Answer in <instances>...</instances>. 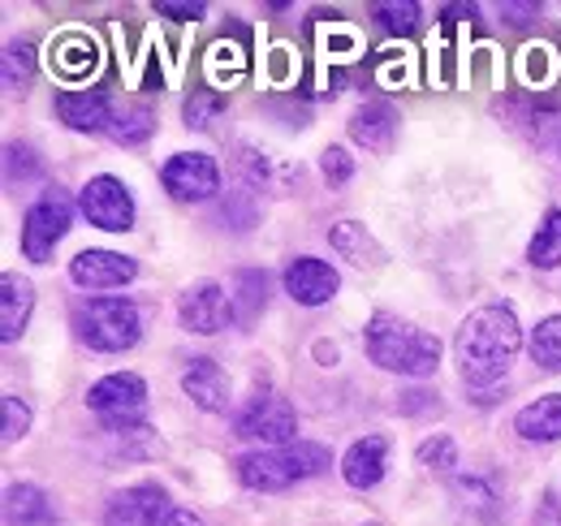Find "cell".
I'll list each match as a JSON object with an SVG mask.
<instances>
[{
  "label": "cell",
  "mask_w": 561,
  "mask_h": 526,
  "mask_svg": "<svg viewBox=\"0 0 561 526\" xmlns=\"http://www.w3.org/2000/svg\"><path fill=\"white\" fill-rule=\"evenodd\" d=\"M514 427H518L523 441H561V393L523 405Z\"/></svg>",
  "instance_id": "cell-19"
},
{
  "label": "cell",
  "mask_w": 561,
  "mask_h": 526,
  "mask_svg": "<svg viewBox=\"0 0 561 526\" xmlns=\"http://www.w3.org/2000/svg\"><path fill=\"white\" fill-rule=\"evenodd\" d=\"M70 220H73L70 195H66L61 186L44 191L39 203H35V207L26 211V220H22V255L35 263H44L53 251H57V242L66 238Z\"/></svg>",
  "instance_id": "cell-5"
},
{
  "label": "cell",
  "mask_w": 561,
  "mask_h": 526,
  "mask_svg": "<svg viewBox=\"0 0 561 526\" xmlns=\"http://www.w3.org/2000/svg\"><path fill=\"white\" fill-rule=\"evenodd\" d=\"M53 69H61L66 78H78V73L95 69V44L82 39V35H66L57 44V53H53Z\"/></svg>",
  "instance_id": "cell-22"
},
{
  "label": "cell",
  "mask_w": 561,
  "mask_h": 526,
  "mask_svg": "<svg viewBox=\"0 0 561 526\" xmlns=\"http://www.w3.org/2000/svg\"><path fill=\"white\" fill-rule=\"evenodd\" d=\"M182 389H186V397H195V405H204L211 414L229 410V380H225V371H220L211 358H195V363L186 367Z\"/></svg>",
  "instance_id": "cell-16"
},
{
  "label": "cell",
  "mask_w": 561,
  "mask_h": 526,
  "mask_svg": "<svg viewBox=\"0 0 561 526\" xmlns=\"http://www.w3.org/2000/svg\"><path fill=\"white\" fill-rule=\"evenodd\" d=\"M164 191L182 203H199L220 191V173H216V160L204 151H178L169 164H164Z\"/></svg>",
  "instance_id": "cell-9"
},
{
  "label": "cell",
  "mask_w": 561,
  "mask_h": 526,
  "mask_svg": "<svg viewBox=\"0 0 561 526\" xmlns=\"http://www.w3.org/2000/svg\"><path fill=\"white\" fill-rule=\"evenodd\" d=\"M320 169H324V178H329L333 186H342V182H351L354 160L346 156V147H329V151L320 156Z\"/></svg>",
  "instance_id": "cell-30"
},
{
  "label": "cell",
  "mask_w": 561,
  "mask_h": 526,
  "mask_svg": "<svg viewBox=\"0 0 561 526\" xmlns=\"http://www.w3.org/2000/svg\"><path fill=\"white\" fill-rule=\"evenodd\" d=\"M57 113H61V122L73 126V130H104V126H113L108 95L104 91H66L57 100Z\"/></svg>",
  "instance_id": "cell-17"
},
{
  "label": "cell",
  "mask_w": 561,
  "mask_h": 526,
  "mask_svg": "<svg viewBox=\"0 0 561 526\" xmlns=\"http://www.w3.org/2000/svg\"><path fill=\"white\" fill-rule=\"evenodd\" d=\"M78 336L100 354H122L142 336V316L130 298H91L73 316Z\"/></svg>",
  "instance_id": "cell-4"
},
{
  "label": "cell",
  "mask_w": 561,
  "mask_h": 526,
  "mask_svg": "<svg viewBox=\"0 0 561 526\" xmlns=\"http://www.w3.org/2000/svg\"><path fill=\"white\" fill-rule=\"evenodd\" d=\"M78 207L95 229H108V233H126L135 225V198L117 178H91L78 195Z\"/></svg>",
  "instance_id": "cell-8"
},
{
  "label": "cell",
  "mask_w": 561,
  "mask_h": 526,
  "mask_svg": "<svg viewBox=\"0 0 561 526\" xmlns=\"http://www.w3.org/2000/svg\"><path fill=\"white\" fill-rule=\"evenodd\" d=\"M333 466V454L324 445H311V441H294V445H280V449H255V454H242L238 458V474L247 488L255 492H280L298 479H311L320 470Z\"/></svg>",
  "instance_id": "cell-3"
},
{
  "label": "cell",
  "mask_w": 561,
  "mask_h": 526,
  "mask_svg": "<svg viewBox=\"0 0 561 526\" xmlns=\"http://www.w3.org/2000/svg\"><path fill=\"white\" fill-rule=\"evenodd\" d=\"M216 113H220V100L208 95V91H195V95L186 100V126H208Z\"/></svg>",
  "instance_id": "cell-31"
},
{
  "label": "cell",
  "mask_w": 561,
  "mask_h": 526,
  "mask_svg": "<svg viewBox=\"0 0 561 526\" xmlns=\"http://www.w3.org/2000/svg\"><path fill=\"white\" fill-rule=\"evenodd\" d=\"M329 242L346 255L351 263L358 267H367V263H380V251H376V242L367 238V229L358 225V220H342V225H333L329 229Z\"/></svg>",
  "instance_id": "cell-21"
},
{
  "label": "cell",
  "mask_w": 561,
  "mask_h": 526,
  "mask_svg": "<svg viewBox=\"0 0 561 526\" xmlns=\"http://www.w3.org/2000/svg\"><path fill=\"white\" fill-rule=\"evenodd\" d=\"M527 260L536 263V267H558V263H561V211H558V207L545 216L540 233L531 238V251H527Z\"/></svg>",
  "instance_id": "cell-23"
},
{
  "label": "cell",
  "mask_w": 561,
  "mask_h": 526,
  "mask_svg": "<svg viewBox=\"0 0 561 526\" xmlns=\"http://www.w3.org/2000/svg\"><path fill=\"white\" fill-rule=\"evenodd\" d=\"M531 358L549 371H561V316H549L540 329L531 332Z\"/></svg>",
  "instance_id": "cell-24"
},
{
  "label": "cell",
  "mask_w": 561,
  "mask_h": 526,
  "mask_svg": "<svg viewBox=\"0 0 561 526\" xmlns=\"http://www.w3.org/2000/svg\"><path fill=\"white\" fill-rule=\"evenodd\" d=\"M285 294L294 302H302V307H320V302H329L337 294V272L324 260L302 255V260H294L285 267Z\"/></svg>",
  "instance_id": "cell-13"
},
{
  "label": "cell",
  "mask_w": 561,
  "mask_h": 526,
  "mask_svg": "<svg viewBox=\"0 0 561 526\" xmlns=\"http://www.w3.org/2000/svg\"><path fill=\"white\" fill-rule=\"evenodd\" d=\"M178 316H182V324H186L191 332L211 336V332H220L225 324H233L238 307H233V294H225V285L204 281V285H195V289H186V294H182Z\"/></svg>",
  "instance_id": "cell-10"
},
{
  "label": "cell",
  "mask_w": 561,
  "mask_h": 526,
  "mask_svg": "<svg viewBox=\"0 0 561 526\" xmlns=\"http://www.w3.org/2000/svg\"><path fill=\"white\" fill-rule=\"evenodd\" d=\"M135 272H139V263L117 255V251H82L70 263L73 285H82V289H117V285L135 281Z\"/></svg>",
  "instance_id": "cell-12"
},
{
  "label": "cell",
  "mask_w": 561,
  "mask_h": 526,
  "mask_svg": "<svg viewBox=\"0 0 561 526\" xmlns=\"http://www.w3.org/2000/svg\"><path fill=\"white\" fill-rule=\"evenodd\" d=\"M87 405L113 427V432H135L147 410V385L130 371H117V376H104L100 385H91Z\"/></svg>",
  "instance_id": "cell-7"
},
{
  "label": "cell",
  "mask_w": 561,
  "mask_h": 526,
  "mask_svg": "<svg viewBox=\"0 0 561 526\" xmlns=\"http://www.w3.org/2000/svg\"><path fill=\"white\" fill-rule=\"evenodd\" d=\"M376 18H380L385 31L407 35V31L420 26V4L415 0H385V4H376Z\"/></svg>",
  "instance_id": "cell-25"
},
{
  "label": "cell",
  "mask_w": 561,
  "mask_h": 526,
  "mask_svg": "<svg viewBox=\"0 0 561 526\" xmlns=\"http://www.w3.org/2000/svg\"><path fill=\"white\" fill-rule=\"evenodd\" d=\"M160 13H164V18H178V22H191V18H204V4H178V0H164Z\"/></svg>",
  "instance_id": "cell-32"
},
{
  "label": "cell",
  "mask_w": 561,
  "mask_h": 526,
  "mask_svg": "<svg viewBox=\"0 0 561 526\" xmlns=\"http://www.w3.org/2000/svg\"><path fill=\"white\" fill-rule=\"evenodd\" d=\"M233 427L242 441H260L264 449H280V445H294L298 419H294V405L280 393H255L238 410Z\"/></svg>",
  "instance_id": "cell-6"
},
{
  "label": "cell",
  "mask_w": 561,
  "mask_h": 526,
  "mask_svg": "<svg viewBox=\"0 0 561 526\" xmlns=\"http://www.w3.org/2000/svg\"><path fill=\"white\" fill-rule=\"evenodd\" d=\"M420 461L432 466V470H449V466H458V449H454L449 436H432V441L420 445Z\"/></svg>",
  "instance_id": "cell-28"
},
{
  "label": "cell",
  "mask_w": 561,
  "mask_h": 526,
  "mask_svg": "<svg viewBox=\"0 0 561 526\" xmlns=\"http://www.w3.org/2000/svg\"><path fill=\"white\" fill-rule=\"evenodd\" d=\"M26 427H31V405L22 397L4 393V441L13 445L18 436H26Z\"/></svg>",
  "instance_id": "cell-29"
},
{
  "label": "cell",
  "mask_w": 561,
  "mask_h": 526,
  "mask_svg": "<svg viewBox=\"0 0 561 526\" xmlns=\"http://www.w3.org/2000/svg\"><path fill=\"white\" fill-rule=\"evenodd\" d=\"M169 514H173V510H169V496H164L160 488L142 483V488H126V492H117V496L108 501L104 523L108 526H160V518H169Z\"/></svg>",
  "instance_id": "cell-11"
},
{
  "label": "cell",
  "mask_w": 561,
  "mask_h": 526,
  "mask_svg": "<svg viewBox=\"0 0 561 526\" xmlns=\"http://www.w3.org/2000/svg\"><path fill=\"white\" fill-rule=\"evenodd\" d=\"M113 138L117 142H126V147H135V142H142L147 134H151V108H130V113H122L113 126Z\"/></svg>",
  "instance_id": "cell-26"
},
{
  "label": "cell",
  "mask_w": 561,
  "mask_h": 526,
  "mask_svg": "<svg viewBox=\"0 0 561 526\" xmlns=\"http://www.w3.org/2000/svg\"><path fill=\"white\" fill-rule=\"evenodd\" d=\"M558 151H561V142H558Z\"/></svg>",
  "instance_id": "cell-36"
},
{
  "label": "cell",
  "mask_w": 561,
  "mask_h": 526,
  "mask_svg": "<svg viewBox=\"0 0 561 526\" xmlns=\"http://www.w3.org/2000/svg\"><path fill=\"white\" fill-rule=\"evenodd\" d=\"M527 53H531V82H536V69L549 73V61H553V57H549V48H527Z\"/></svg>",
  "instance_id": "cell-35"
},
{
  "label": "cell",
  "mask_w": 561,
  "mask_h": 526,
  "mask_svg": "<svg viewBox=\"0 0 561 526\" xmlns=\"http://www.w3.org/2000/svg\"><path fill=\"white\" fill-rule=\"evenodd\" d=\"M31 66H35L31 44H9V48H4V87L18 91V87L31 78Z\"/></svg>",
  "instance_id": "cell-27"
},
{
  "label": "cell",
  "mask_w": 561,
  "mask_h": 526,
  "mask_svg": "<svg viewBox=\"0 0 561 526\" xmlns=\"http://www.w3.org/2000/svg\"><path fill=\"white\" fill-rule=\"evenodd\" d=\"M164 526H204V518H195V510H173Z\"/></svg>",
  "instance_id": "cell-34"
},
{
  "label": "cell",
  "mask_w": 561,
  "mask_h": 526,
  "mask_svg": "<svg viewBox=\"0 0 561 526\" xmlns=\"http://www.w3.org/2000/svg\"><path fill=\"white\" fill-rule=\"evenodd\" d=\"M367 354H371V363H380L385 371H402V376H411V380H423V376H432L436 371V363H440V341L432 336V332L415 329V324H407V320H398V316H389V311H380V316H371L367 320Z\"/></svg>",
  "instance_id": "cell-2"
},
{
  "label": "cell",
  "mask_w": 561,
  "mask_h": 526,
  "mask_svg": "<svg viewBox=\"0 0 561 526\" xmlns=\"http://www.w3.org/2000/svg\"><path fill=\"white\" fill-rule=\"evenodd\" d=\"M385 466H389V441L385 436H363V441H354L351 449H346L342 474H346L351 488L367 492V488H376L385 479Z\"/></svg>",
  "instance_id": "cell-14"
},
{
  "label": "cell",
  "mask_w": 561,
  "mask_h": 526,
  "mask_svg": "<svg viewBox=\"0 0 561 526\" xmlns=\"http://www.w3.org/2000/svg\"><path fill=\"white\" fill-rule=\"evenodd\" d=\"M351 134H354V142H363V147H371V151H385V147L393 142V134H398V117H393V108H385V104H363V108L354 113Z\"/></svg>",
  "instance_id": "cell-20"
},
{
  "label": "cell",
  "mask_w": 561,
  "mask_h": 526,
  "mask_svg": "<svg viewBox=\"0 0 561 526\" xmlns=\"http://www.w3.org/2000/svg\"><path fill=\"white\" fill-rule=\"evenodd\" d=\"M501 13H505L510 22H531V18H540V4H514V0H505Z\"/></svg>",
  "instance_id": "cell-33"
},
{
  "label": "cell",
  "mask_w": 561,
  "mask_h": 526,
  "mask_svg": "<svg viewBox=\"0 0 561 526\" xmlns=\"http://www.w3.org/2000/svg\"><path fill=\"white\" fill-rule=\"evenodd\" d=\"M31 307H35V285L26 276L4 272V281H0V336L4 341L22 336L26 320H31Z\"/></svg>",
  "instance_id": "cell-15"
},
{
  "label": "cell",
  "mask_w": 561,
  "mask_h": 526,
  "mask_svg": "<svg viewBox=\"0 0 561 526\" xmlns=\"http://www.w3.org/2000/svg\"><path fill=\"white\" fill-rule=\"evenodd\" d=\"M4 514H9V526H53V505L48 496L35 488V483H13L4 492Z\"/></svg>",
  "instance_id": "cell-18"
},
{
  "label": "cell",
  "mask_w": 561,
  "mask_h": 526,
  "mask_svg": "<svg viewBox=\"0 0 561 526\" xmlns=\"http://www.w3.org/2000/svg\"><path fill=\"white\" fill-rule=\"evenodd\" d=\"M523 345V329H518V316L510 307H480L471 311V320L458 329V371L471 389H489L496 385L514 354Z\"/></svg>",
  "instance_id": "cell-1"
}]
</instances>
